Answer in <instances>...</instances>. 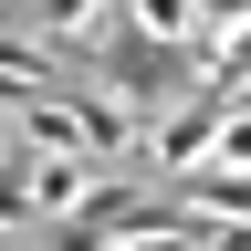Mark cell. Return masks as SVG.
Here are the masks:
<instances>
[{
  "instance_id": "obj_1",
  "label": "cell",
  "mask_w": 251,
  "mask_h": 251,
  "mask_svg": "<svg viewBox=\"0 0 251 251\" xmlns=\"http://www.w3.org/2000/svg\"><path fill=\"white\" fill-rule=\"evenodd\" d=\"M0 11H31V0H0Z\"/></svg>"
}]
</instances>
